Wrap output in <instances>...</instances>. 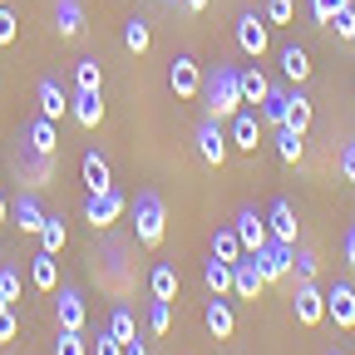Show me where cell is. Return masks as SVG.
I'll use <instances>...</instances> for the list:
<instances>
[{
    "label": "cell",
    "mask_w": 355,
    "mask_h": 355,
    "mask_svg": "<svg viewBox=\"0 0 355 355\" xmlns=\"http://www.w3.org/2000/svg\"><path fill=\"white\" fill-rule=\"evenodd\" d=\"M55 321H60V331H84V296H79L74 286H60V296H55Z\"/></svg>",
    "instance_id": "obj_14"
},
{
    "label": "cell",
    "mask_w": 355,
    "mask_h": 355,
    "mask_svg": "<svg viewBox=\"0 0 355 355\" xmlns=\"http://www.w3.org/2000/svg\"><path fill=\"white\" fill-rule=\"evenodd\" d=\"M193 139H198V158L202 163H212V168H222V163H227V153H232V139H227V128H222V119H202L198 123V133H193Z\"/></svg>",
    "instance_id": "obj_4"
},
{
    "label": "cell",
    "mask_w": 355,
    "mask_h": 355,
    "mask_svg": "<svg viewBox=\"0 0 355 355\" xmlns=\"http://www.w3.org/2000/svg\"><path fill=\"white\" fill-rule=\"evenodd\" d=\"M261 286H266V277H261V266H257V257H237L232 261V296H242V301H257L261 296Z\"/></svg>",
    "instance_id": "obj_11"
},
{
    "label": "cell",
    "mask_w": 355,
    "mask_h": 355,
    "mask_svg": "<svg viewBox=\"0 0 355 355\" xmlns=\"http://www.w3.org/2000/svg\"><path fill=\"white\" fill-rule=\"evenodd\" d=\"M148 40H153V35H148V20H139V15L123 20V44H128L133 55H144V50H148Z\"/></svg>",
    "instance_id": "obj_35"
},
{
    "label": "cell",
    "mask_w": 355,
    "mask_h": 355,
    "mask_svg": "<svg viewBox=\"0 0 355 355\" xmlns=\"http://www.w3.org/2000/svg\"><path fill=\"white\" fill-rule=\"evenodd\" d=\"M0 6H10V0H0Z\"/></svg>",
    "instance_id": "obj_51"
},
{
    "label": "cell",
    "mask_w": 355,
    "mask_h": 355,
    "mask_svg": "<svg viewBox=\"0 0 355 355\" xmlns=\"http://www.w3.org/2000/svg\"><path fill=\"white\" fill-rule=\"evenodd\" d=\"M69 114H74L79 128H99V123H104V99H99V94H84V89H74Z\"/></svg>",
    "instance_id": "obj_20"
},
{
    "label": "cell",
    "mask_w": 355,
    "mask_h": 355,
    "mask_svg": "<svg viewBox=\"0 0 355 355\" xmlns=\"http://www.w3.org/2000/svg\"><path fill=\"white\" fill-rule=\"evenodd\" d=\"M340 252H345V266H350V272H355V227L345 232V242H340Z\"/></svg>",
    "instance_id": "obj_47"
},
{
    "label": "cell",
    "mask_w": 355,
    "mask_h": 355,
    "mask_svg": "<svg viewBox=\"0 0 355 355\" xmlns=\"http://www.w3.org/2000/svg\"><path fill=\"white\" fill-rule=\"evenodd\" d=\"M232 227H237L242 252H261V247H266V237H272V232H266V217H257V207H242Z\"/></svg>",
    "instance_id": "obj_13"
},
{
    "label": "cell",
    "mask_w": 355,
    "mask_h": 355,
    "mask_svg": "<svg viewBox=\"0 0 355 355\" xmlns=\"http://www.w3.org/2000/svg\"><path fill=\"white\" fill-rule=\"evenodd\" d=\"M25 144H30L35 153H50V158H55V153H60V128H55V119L40 114L35 123H25Z\"/></svg>",
    "instance_id": "obj_18"
},
{
    "label": "cell",
    "mask_w": 355,
    "mask_h": 355,
    "mask_svg": "<svg viewBox=\"0 0 355 355\" xmlns=\"http://www.w3.org/2000/svg\"><path fill=\"white\" fill-rule=\"evenodd\" d=\"M266 89H272V79H266L257 64L242 69V104H261V99H266Z\"/></svg>",
    "instance_id": "obj_32"
},
{
    "label": "cell",
    "mask_w": 355,
    "mask_h": 355,
    "mask_svg": "<svg viewBox=\"0 0 355 355\" xmlns=\"http://www.w3.org/2000/svg\"><path fill=\"white\" fill-rule=\"evenodd\" d=\"M30 261H35V266H30L35 291H60V266H55V252H35Z\"/></svg>",
    "instance_id": "obj_23"
},
{
    "label": "cell",
    "mask_w": 355,
    "mask_h": 355,
    "mask_svg": "<svg viewBox=\"0 0 355 355\" xmlns=\"http://www.w3.org/2000/svg\"><path fill=\"white\" fill-rule=\"evenodd\" d=\"M311 119H316V109H311V99H306V94H296V89H291V104H286V128L306 133V128H311Z\"/></svg>",
    "instance_id": "obj_31"
},
{
    "label": "cell",
    "mask_w": 355,
    "mask_h": 355,
    "mask_svg": "<svg viewBox=\"0 0 355 355\" xmlns=\"http://www.w3.org/2000/svg\"><path fill=\"white\" fill-rule=\"evenodd\" d=\"M109 336H114V340H123V345H128V340H139V326H133V316H128L123 306L109 316Z\"/></svg>",
    "instance_id": "obj_36"
},
{
    "label": "cell",
    "mask_w": 355,
    "mask_h": 355,
    "mask_svg": "<svg viewBox=\"0 0 355 355\" xmlns=\"http://www.w3.org/2000/svg\"><path fill=\"white\" fill-rule=\"evenodd\" d=\"M15 35H20L15 10H10V6H0V44H15Z\"/></svg>",
    "instance_id": "obj_42"
},
{
    "label": "cell",
    "mask_w": 355,
    "mask_h": 355,
    "mask_svg": "<svg viewBox=\"0 0 355 355\" xmlns=\"http://www.w3.org/2000/svg\"><path fill=\"white\" fill-rule=\"evenodd\" d=\"M55 355H89V340H84V331H60V340H55Z\"/></svg>",
    "instance_id": "obj_37"
},
{
    "label": "cell",
    "mask_w": 355,
    "mask_h": 355,
    "mask_svg": "<svg viewBox=\"0 0 355 355\" xmlns=\"http://www.w3.org/2000/svg\"><path fill=\"white\" fill-rule=\"evenodd\" d=\"M128 212H133V237H139V247H158V242H163V232H168L163 198H158L153 188H144L139 198L128 202Z\"/></svg>",
    "instance_id": "obj_2"
},
{
    "label": "cell",
    "mask_w": 355,
    "mask_h": 355,
    "mask_svg": "<svg viewBox=\"0 0 355 355\" xmlns=\"http://www.w3.org/2000/svg\"><path fill=\"white\" fill-rule=\"evenodd\" d=\"M128 212V198L119 193V188H104V193H89V202H84V222L94 232H104V227H114V222Z\"/></svg>",
    "instance_id": "obj_3"
},
{
    "label": "cell",
    "mask_w": 355,
    "mask_h": 355,
    "mask_svg": "<svg viewBox=\"0 0 355 355\" xmlns=\"http://www.w3.org/2000/svg\"><path fill=\"white\" fill-rule=\"evenodd\" d=\"M0 306H6V296H0Z\"/></svg>",
    "instance_id": "obj_52"
},
{
    "label": "cell",
    "mask_w": 355,
    "mask_h": 355,
    "mask_svg": "<svg viewBox=\"0 0 355 355\" xmlns=\"http://www.w3.org/2000/svg\"><path fill=\"white\" fill-rule=\"evenodd\" d=\"M272 144H277V158H282V163H301V153H306V133H296V128L282 123Z\"/></svg>",
    "instance_id": "obj_27"
},
{
    "label": "cell",
    "mask_w": 355,
    "mask_h": 355,
    "mask_svg": "<svg viewBox=\"0 0 355 355\" xmlns=\"http://www.w3.org/2000/svg\"><path fill=\"white\" fill-rule=\"evenodd\" d=\"M74 89H84V94H104V69H99V60H79V64H74Z\"/></svg>",
    "instance_id": "obj_29"
},
{
    "label": "cell",
    "mask_w": 355,
    "mask_h": 355,
    "mask_svg": "<svg viewBox=\"0 0 355 355\" xmlns=\"http://www.w3.org/2000/svg\"><path fill=\"white\" fill-rule=\"evenodd\" d=\"M326 316L340 326V331H355V286L350 282H336L326 291Z\"/></svg>",
    "instance_id": "obj_12"
},
{
    "label": "cell",
    "mask_w": 355,
    "mask_h": 355,
    "mask_svg": "<svg viewBox=\"0 0 355 355\" xmlns=\"http://www.w3.org/2000/svg\"><path fill=\"white\" fill-rule=\"evenodd\" d=\"M168 321H173V301H153V306H148V331H153V336H163V331H168Z\"/></svg>",
    "instance_id": "obj_39"
},
{
    "label": "cell",
    "mask_w": 355,
    "mask_h": 355,
    "mask_svg": "<svg viewBox=\"0 0 355 355\" xmlns=\"http://www.w3.org/2000/svg\"><path fill=\"white\" fill-rule=\"evenodd\" d=\"M123 355H148V345H144V340H128V345H123Z\"/></svg>",
    "instance_id": "obj_48"
},
{
    "label": "cell",
    "mask_w": 355,
    "mask_h": 355,
    "mask_svg": "<svg viewBox=\"0 0 355 355\" xmlns=\"http://www.w3.org/2000/svg\"><path fill=\"white\" fill-rule=\"evenodd\" d=\"M350 44H355V40H350Z\"/></svg>",
    "instance_id": "obj_54"
},
{
    "label": "cell",
    "mask_w": 355,
    "mask_h": 355,
    "mask_svg": "<svg viewBox=\"0 0 355 355\" xmlns=\"http://www.w3.org/2000/svg\"><path fill=\"white\" fill-rule=\"evenodd\" d=\"M202 99H207V114L212 119H232L242 109V69L217 60V69L202 79Z\"/></svg>",
    "instance_id": "obj_1"
},
{
    "label": "cell",
    "mask_w": 355,
    "mask_h": 355,
    "mask_svg": "<svg viewBox=\"0 0 355 355\" xmlns=\"http://www.w3.org/2000/svg\"><path fill=\"white\" fill-rule=\"evenodd\" d=\"M55 30H60V40H79L84 35V6L79 0H55Z\"/></svg>",
    "instance_id": "obj_21"
},
{
    "label": "cell",
    "mask_w": 355,
    "mask_h": 355,
    "mask_svg": "<svg viewBox=\"0 0 355 355\" xmlns=\"http://www.w3.org/2000/svg\"><path fill=\"white\" fill-rule=\"evenodd\" d=\"M183 6H188V10H207V0H183Z\"/></svg>",
    "instance_id": "obj_50"
},
{
    "label": "cell",
    "mask_w": 355,
    "mask_h": 355,
    "mask_svg": "<svg viewBox=\"0 0 355 355\" xmlns=\"http://www.w3.org/2000/svg\"><path fill=\"white\" fill-rule=\"evenodd\" d=\"M94 355H123V340H114L109 331H99V340H94Z\"/></svg>",
    "instance_id": "obj_45"
},
{
    "label": "cell",
    "mask_w": 355,
    "mask_h": 355,
    "mask_svg": "<svg viewBox=\"0 0 355 355\" xmlns=\"http://www.w3.org/2000/svg\"><path fill=\"white\" fill-rule=\"evenodd\" d=\"M64 242H69V227H64V217L55 212V217H44V227H40V252H64Z\"/></svg>",
    "instance_id": "obj_28"
},
{
    "label": "cell",
    "mask_w": 355,
    "mask_h": 355,
    "mask_svg": "<svg viewBox=\"0 0 355 355\" xmlns=\"http://www.w3.org/2000/svg\"><path fill=\"white\" fill-rule=\"evenodd\" d=\"M247 257H257V266H261L266 282H286L291 277V242H282V237H266V247L261 252H247Z\"/></svg>",
    "instance_id": "obj_6"
},
{
    "label": "cell",
    "mask_w": 355,
    "mask_h": 355,
    "mask_svg": "<svg viewBox=\"0 0 355 355\" xmlns=\"http://www.w3.org/2000/svg\"><path fill=\"white\" fill-rule=\"evenodd\" d=\"M266 232L296 247V207H291L286 198H277V202H272V212H266Z\"/></svg>",
    "instance_id": "obj_19"
},
{
    "label": "cell",
    "mask_w": 355,
    "mask_h": 355,
    "mask_svg": "<svg viewBox=\"0 0 355 355\" xmlns=\"http://www.w3.org/2000/svg\"><path fill=\"white\" fill-rule=\"evenodd\" d=\"M282 74H286L291 84L311 79V60H306V50H301V44H286V50H282Z\"/></svg>",
    "instance_id": "obj_30"
},
{
    "label": "cell",
    "mask_w": 355,
    "mask_h": 355,
    "mask_svg": "<svg viewBox=\"0 0 355 355\" xmlns=\"http://www.w3.org/2000/svg\"><path fill=\"white\" fill-rule=\"evenodd\" d=\"M286 104H291V89L272 84V89H266V99H261V123L266 128H282L286 123Z\"/></svg>",
    "instance_id": "obj_24"
},
{
    "label": "cell",
    "mask_w": 355,
    "mask_h": 355,
    "mask_svg": "<svg viewBox=\"0 0 355 355\" xmlns=\"http://www.w3.org/2000/svg\"><path fill=\"white\" fill-rule=\"evenodd\" d=\"M345 6H350V0H311V15H316L321 25H331V15L345 10Z\"/></svg>",
    "instance_id": "obj_44"
},
{
    "label": "cell",
    "mask_w": 355,
    "mask_h": 355,
    "mask_svg": "<svg viewBox=\"0 0 355 355\" xmlns=\"http://www.w3.org/2000/svg\"><path fill=\"white\" fill-rule=\"evenodd\" d=\"M35 99H40V114H44V119H60V114H69V94H64V89H60L55 79H40Z\"/></svg>",
    "instance_id": "obj_22"
},
{
    "label": "cell",
    "mask_w": 355,
    "mask_h": 355,
    "mask_svg": "<svg viewBox=\"0 0 355 355\" xmlns=\"http://www.w3.org/2000/svg\"><path fill=\"white\" fill-rule=\"evenodd\" d=\"M202 321H207V331H212L217 340H232V331H237V316H232L227 296H212V301L202 306Z\"/></svg>",
    "instance_id": "obj_15"
},
{
    "label": "cell",
    "mask_w": 355,
    "mask_h": 355,
    "mask_svg": "<svg viewBox=\"0 0 355 355\" xmlns=\"http://www.w3.org/2000/svg\"><path fill=\"white\" fill-rule=\"evenodd\" d=\"M20 336V316H15V306H0V345H10Z\"/></svg>",
    "instance_id": "obj_40"
},
{
    "label": "cell",
    "mask_w": 355,
    "mask_h": 355,
    "mask_svg": "<svg viewBox=\"0 0 355 355\" xmlns=\"http://www.w3.org/2000/svg\"><path fill=\"white\" fill-rule=\"evenodd\" d=\"M202 282H207L212 296H232V261L207 257V261H202Z\"/></svg>",
    "instance_id": "obj_25"
},
{
    "label": "cell",
    "mask_w": 355,
    "mask_h": 355,
    "mask_svg": "<svg viewBox=\"0 0 355 355\" xmlns=\"http://www.w3.org/2000/svg\"><path fill=\"white\" fill-rule=\"evenodd\" d=\"M291 316H296L301 326H321V321H326V291H321L316 282H296Z\"/></svg>",
    "instance_id": "obj_5"
},
{
    "label": "cell",
    "mask_w": 355,
    "mask_h": 355,
    "mask_svg": "<svg viewBox=\"0 0 355 355\" xmlns=\"http://www.w3.org/2000/svg\"><path fill=\"white\" fill-rule=\"evenodd\" d=\"M79 173H84V188H89V193L114 188V173H109V163H104V153H99V148H89V153L79 158Z\"/></svg>",
    "instance_id": "obj_17"
},
{
    "label": "cell",
    "mask_w": 355,
    "mask_h": 355,
    "mask_svg": "<svg viewBox=\"0 0 355 355\" xmlns=\"http://www.w3.org/2000/svg\"><path fill=\"white\" fill-rule=\"evenodd\" d=\"M212 257H222V261H237V257H242L237 227H217V232H212Z\"/></svg>",
    "instance_id": "obj_34"
},
{
    "label": "cell",
    "mask_w": 355,
    "mask_h": 355,
    "mask_svg": "<svg viewBox=\"0 0 355 355\" xmlns=\"http://www.w3.org/2000/svg\"><path fill=\"white\" fill-rule=\"evenodd\" d=\"M331 355H340V350H331Z\"/></svg>",
    "instance_id": "obj_53"
},
{
    "label": "cell",
    "mask_w": 355,
    "mask_h": 355,
    "mask_svg": "<svg viewBox=\"0 0 355 355\" xmlns=\"http://www.w3.org/2000/svg\"><path fill=\"white\" fill-rule=\"evenodd\" d=\"M331 25H336V35H340V40H355V6L336 10V15H331Z\"/></svg>",
    "instance_id": "obj_43"
},
{
    "label": "cell",
    "mask_w": 355,
    "mask_h": 355,
    "mask_svg": "<svg viewBox=\"0 0 355 355\" xmlns=\"http://www.w3.org/2000/svg\"><path fill=\"white\" fill-rule=\"evenodd\" d=\"M237 44H242V55L261 60V55H266V44H272V35H266V15L242 10V15H237Z\"/></svg>",
    "instance_id": "obj_9"
},
{
    "label": "cell",
    "mask_w": 355,
    "mask_h": 355,
    "mask_svg": "<svg viewBox=\"0 0 355 355\" xmlns=\"http://www.w3.org/2000/svg\"><path fill=\"white\" fill-rule=\"evenodd\" d=\"M10 217H15V227H20V232H35V237H40V227H44V217H50V212L40 207L35 193H20V198L10 202Z\"/></svg>",
    "instance_id": "obj_16"
},
{
    "label": "cell",
    "mask_w": 355,
    "mask_h": 355,
    "mask_svg": "<svg viewBox=\"0 0 355 355\" xmlns=\"http://www.w3.org/2000/svg\"><path fill=\"white\" fill-rule=\"evenodd\" d=\"M291 272H296V282H316V272H321V257L311 252V247H291Z\"/></svg>",
    "instance_id": "obj_33"
},
{
    "label": "cell",
    "mask_w": 355,
    "mask_h": 355,
    "mask_svg": "<svg viewBox=\"0 0 355 355\" xmlns=\"http://www.w3.org/2000/svg\"><path fill=\"white\" fill-rule=\"evenodd\" d=\"M6 217H10V202H6V193H0V227H6Z\"/></svg>",
    "instance_id": "obj_49"
},
{
    "label": "cell",
    "mask_w": 355,
    "mask_h": 355,
    "mask_svg": "<svg viewBox=\"0 0 355 355\" xmlns=\"http://www.w3.org/2000/svg\"><path fill=\"white\" fill-rule=\"evenodd\" d=\"M148 291H153V301H178V266L158 261L148 272Z\"/></svg>",
    "instance_id": "obj_26"
},
{
    "label": "cell",
    "mask_w": 355,
    "mask_h": 355,
    "mask_svg": "<svg viewBox=\"0 0 355 355\" xmlns=\"http://www.w3.org/2000/svg\"><path fill=\"white\" fill-rule=\"evenodd\" d=\"M168 89H173L178 99H198V94H202V69H198V60L173 55V64H168Z\"/></svg>",
    "instance_id": "obj_8"
},
{
    "label": "cell",
    "mask_w": 355,
    "mask_h": 355,
    "mask_svg": "<svg viewBox=\"0 0 355 355\" xmlns=\"http://www.w3.org/2000/svg\"><path fill=\"white\" fill-rule=\"evenodd\" d=\"M340 178H345V183H355V144L340 148Z\"/></svg>",
    "instance_id": "obj_46"
},
{
    "label": "cell",
    "mask_w": 355,
    "mask_h": 355,
    "mask_svg": "<svg viewBox=\"0 0 355 355\" xmlns=\"http://www.w3.org/2000/svg\"><path fill=\"white\" fill-rule=\"evenodd\" d=\"M227 139H232V148H242V153H257V148H261V119H257V109H237V114H232Z\"/></svg>",
    "instance_id": "obj_10"
},
{
    "label": "cell",
    "mask_w": 355,
    "mask_h": 355,
    "mask_svg": "<svg viewBox=\"0 0 355 355\" xmlns=\"http://www.w3.org/2000/svg\"><path fill=\"white\" fill-rule=\"evenodd\" d=\"M0 296H6V306H20V272L15 266H0Z\"/></svg>",
    "instance_id": "obj_38"
},
{
    "label": "cell",
    "mask_w": 355,
    "mask_h": 355,
    "mask_svg": "<svg viewBox=\"0 0 355 355\" xmlns=\"http://www.w3.org/2000/svg\"><path fill=\"white\" fill-rule=\"evenodd\" d=\"M10 168L25 178L30 188H50V153H35L30 144H15V153H10Z\"/></svg>",
    "instance_id": "obj_7"
},
{
    "label": "cell",
    "mask_w": 355,
    "mask_h": 355,
    "mask_svg": "<svg viewBox=\"0 0 355 355\" xmlns=\"http://www.w3.org/2000/svg\"><path fill=\"white\" fill-rule=\"evenodd\" d=\"M291 15H296L291 0H266V25H291Z\"/></svg>",
    "instance_id": "obj_41"
}]
</instances>
